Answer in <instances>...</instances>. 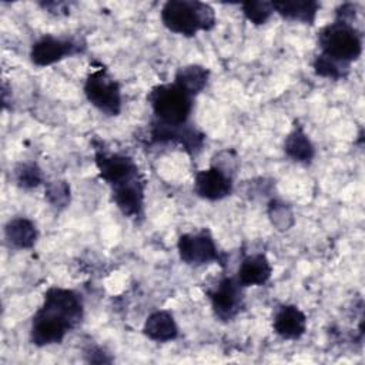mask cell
Returning <instances> with one entry per match:
<instances>
[{
	"mask_svg": "<svg viewBox=\"0 0 365 365\" xmlns=\"http://www.w3.org/2000/svg\"><path fill=\"white\" fill-rule=\"evenodd\" d=\"M84 317L81 295L68 288L50 287L43 304L34 312L30 327V342L36 346L60 344L64 336L80 325Z\"/></svg>",
	"mask_w": 365,
	"mask_h": 365,
	"instance_id": "obj_1",
	"label": "cell"
},
{
	"mask_svg": "<svg viewBox=\"0 0 365 365\" xmlns=\"http://www.w3.org/2000/svg\"><path fill=\"white\" fill-rule=\"evenodd\" d=\"M160 17L167 30L184 37L210 31L217 23L214 9L198 0H168L163 4Z\"/></svg>",
	"mask_w": 365,
	"mask_h": 365,
	"instance_id": "obj_2",
	"label": "cell"
},
{
	"mask_svg": "<svg viewBox=\"0 0 365 365\" xmlns=\"http://www.w3.org/2000/svg\"><path fill=\"white\" fill-rule=\"evenodd\" d=\"M319 53L336 61L352 64L362 54V34L354 26L344 20L334 19L318 31Z\"/></svg>",
	"mask_w": 365,
	"mask_h": 365,
	"instance_id": "obj_3",
	"label": "cell"
},
{
	"mask_svg": "<svg viewBox=\"0 0 365 365\" xmlns=\"http://www.w3.org/2000/svg\"><path fill=\"white\" fill-rule=\"evenodd\" d=\"M147 101L151 107L155 121L167 125H185L194 108V98L181 90L174 81L154 86Z\"/></svg>",
	"mask_w": 365,
	"mask_h": 365,
	"instance_id": "obj_4",
	"label": "cell"
},
{
	"mask_svg": "<svg viewBox=\"0 0 365 365\" xmlns=\"http://www.w3.org/2000/svg\"><path fill=\"white\" fill-rule=\"evenodd\" d=\"M83 91L87 101L100 113L110 117H115L121 113V87L106 67L100 66L88 73L84 80Z\"/></svg>",
	"mask_w": 365,
	"mask_h": 365,
	"instance_id": "obj_5",
	"label": "cell"
},
{
	"mask_svg": "<svg viewBox=\"0 0 365 365\" xmlns=\"http://www.w3.org/2000/svg\"><path fill=\"white\" fill-rule=\"evenodd\" d=\"M177 250L180 259L191 267H202L217 262L225 268V254H222L210 230L202 228L195 232H185L178 237Z\"/></svg>",
	"mask_w": 365,
	"mask_h": 365,
	"instance_id": "obj_6",
	"label": "cell"
},
{
	"mask_svg": "<svg viewBox=\"0 0 365 365\" xmlns=\"http://www.w3.org/2000/svg\"><path fill=\"white\" fill-rule=\"evenodd\" d=\"M211 309L222 322L232 321L244 308V287L235 277L222 275L207 289Z\"/></svg>",
	"mask_w": 365,
	"mask_h": 365,
	"instance_id": "obj_7",
	"label": "cell"
},
{
	"mask_svg": "<svg viewBox=\"0 0 365 365\" xmlns=\"http://www.w3.org/2000/svg\"><path fill=\"white\" fill-rule=\"evenodd\" d=\"M86 51V41L77 37H57L44 34L30 48V60L37 67H47L63 58Z\"/></svg>",
	"mask_w": 365,
	"mask_h": 365,
	"instance_id": "obj_8",
	"label": "cell"
},
{
	"mask_svg": "<svg viewBox=\"0 0 365 365\" xmlns=\"http://www.w3.org/2000/svg\"><path fill=\"white\" fill-rule=\"evenodd\" d=\"M150 143L151 144H175L191 157L197 155L202 145L205 135L197 130L191 123L185 125H167L153 120L150 124Z\"/></svg>",
	"mask_w": 365,
	"mask_h": 365,
	"instance_id": "obj_9",
	"label": "cell"
},
{
	"mask_svg": "<svg viewBox=\"0 0 365 365\" xmlns=\"http://www.w3.org/2000/svg\"><path fill=\"white\" fill-rule=\"evenodd\" d=\"M94 164L98 170V177L110 188L143 175L130 155L123 153H108L100 147L94 148Z\"/></svg>",
	"mask_w": 365,
	"mask_h": 365,
	"instance_id": "obj_10",
	"label": "cell"
},
{
	"mask_svg": "<svg viewBox=\"0 0 365 365\" xmlns=\"http://www.w3.org/2000/svg\"><path fill=\"white\" fill-rule=\"evenodd\" d=\"M234 191V178L215 165L200 170L194 177V192L207 201H220Z\"/></svg>",
	"mask_w": 365,
	"mask_h": 365,
	"instance_id": "obj_11",
	"label": "cell"
},
{
	"mask_svg": "<svg viewBox=\"0 0 365 365\" xmlns=\"http://www.w3.org/2000/svg\"><path fill=\"white\" fill-rule=\"evenodd\" d=\"M145 180L143 175L130 181L111 187V200L115 207L127 218H143L144 198H145Z\"/></svg>",
	"mask_w": 365,
	"mask_h": 365,
	"instance_id": "obj_12",
	"label": "cell"
},
{
	"mask_svg": "<svg viewBox=\"0 0 365 365\" xmlns=\"http://www.w3.org/2000/svg\"><path fill=\"white\" fill-rule=\"evenodd\" d=\"M272 329L282 339H299L307 331V315L297 305L284 304L274 314Z\"/></svg>",
	"mask_w": 365,
	"mask_h": 365,
	"instance_id": "obj_13",
	"label": "cell"
},
{
	"mask_svg": "<svg viewBox=\"0 0 365 365\" xmlns=\"http://www.w3.org/2000/svg\"><path fill=\"white\" fill-rule=\"evenodd\" d=\"M272 274L271 262L262 252L251 254L242 258L238 265L235 278L244 287H259L269 281Z\"/></svg>",
	"mask_w": 365,
	"mask_h": 365,
	"instance_id": "obj_14",
	"label": "cell"
},
{
	"mask_svg": "<svg viewBox=\"0 0 365 365\" xmlns=\"http://www.w3.org/2000/svg\"><path fill=\"white\" fill-rule=\"evenodd\" d=\"M282 150L289 160L299 164H311L315 157V147L309 135L305 133L304 127L297 121L292 130L287 134Z\"/></svg>",
	"mask_w": 365,
	"mask_h": 365,
	"instance_id": "obj_15",
	"label": "cell"
},
{
	"mask_svg": "<svg viewBox=\"0 0 365 365\" xmlns=\"http://www.w3.org/2000/svg\"><path fill=\"white\" fill-rule=\"evenodd\" d=\"M143 334L155 342H170L178 336V325L170 311L158 309L147 317Z\"/></svg>",
	"mask_w": 365,
	"mask_h": 365,
	"instance_id": "obj_16",
	"label": "cell"
},
{
	"mask_svg": "<svg viewBox=\"0 0 365 365\" xmlns=\"http://www.w3.org/2000/svg\"><path fill=\"white\" fill-rule=\"evenodd\" d=\"M321 4L314 0H287V1H272L274 13L279 14L284 20L297 21L302 24L312 26L317 20Z\"/></svg>",
	"mask_w": 365,
	"mask_h": 365,
	"instance_id": "obj_17",
	"label": "cell"
},
{
	"mask_svg": "<svg viewBox=\"0 0 365 365\" xmlns=\"http://www.w3.org/2000/svg\"><path fill=\"white\" fill-rule=\"evenodd\" d=\"M4 237L14 248L29 250L37 242L38 231L31 220L26 217H14L4 225Z\"/></svg>",
	"mask_w": 365,
	"mask_h": 365,
	"instance_id": "obj_18",
	"label": "cell"
},
{
	"mask_svg": "<svg viewBox=\"0 0 365 365\" xmlns=\"http://www.w3.org/2000/svg\"><path fill=\"white\" fill-rule=\"evenodd\" d=\"M210 70L201 64H187L175 71L174 83L188 96L195 98L207 86Z\"/></svg>",
	"mask_w": 365,
	"mask_h": 365,
	"instance_id": "obj_19",
	"label": "cell"
},
{
	"mask_svg": "<svg viewBox=\"0 0 365 365\" xmlns=\"http://www.w3.org/2000/svg\"><path fill=\"white\" fill-rule=\"evenodd\" d=\"M267 214H268L269 222L277 231H288L295 222L294 211L291 205L278 198H271L268 201Z\"/></svg>",
	"mask_w": 365,
	"mask_h": 365,
	"instance_id": "obj_20",
	"label": "cell"
},
{
	"mask_svg": "<svg viewBox=\"0 0 365 365\" xmlns=\"http://www.w3.org/2000/svg\"><path fill=\"white\" fill-rule=\"evenodd\" d=\"M312 68L317 76L336 81V80L345 78L349 74L351 66L336 61L334 58H329L319 53L318 56H315V58L312 61Z\"/></svg>",
	"mask_w": 365,
	"mask_h": 365,
	"instance_id": "obj_21",
	"label": "cell"
},
{
	"mask_svg": "<svg viewBox=\"0 0 365 365\" xmlns=\"http://www.w3.org/2000/svg\"><path fill=\"white\" fill-rule=\"evenodd\" d=\"M13 180L20 188L31 190L43 182V173L36 163H20L13 170Z\"/></svg>",
	"mask_w": 365,
	"mask_h": 365,
	"instance_id": "obj_22",
	"label": "cell"
},
{
	"mask_svg": "<svg viewBox=\"0 0 365 365\" xmlns=\"http://www.w3.org/2000/svg\"><path fill=\"white\" fill-rule=\"evenodd\" d=\"M44 198L51 207L57 210L66 208L70 204V198H71L68 182L64 180H54L47 182L44 190Z\"/></svg>",
	"mask_w": 365,
	"mask_h": 365,
	"instance_id": "obj_23",
	"label": "cell"
},
{
	"mask_svg": "<svg viewBox=\"0 0 365 365\" xmlns=\"http://www.w3.org/2000/svg\"><path fill=\"white\" fill-rule=\"evenodd\" d=\"M241 10L244 17L255 26L265 24L274 14L272 1H244L241 3Z\"/></svg>",
	"mask_w": 365,
	"mask_h": 365,
	"instance_id": "obj_24",
	"label": "cell"
},
{
	"mask_svg": "<svg viewBox=\"0 0 365 365\" xmlns=\"http://www.w3.org/2000/svg\"><path fill=\"white\" fill-rule=\"evenodd\" d=\"M211 164L221 168L224 173H227L228 175H231L234 178L238 171V167H240V158L234 150L227 148V150L218 151L212 157Z\"/></svg>",
	"mask_w": 365,
	"mask_h": 365,
	"instance_id": "obj_25",
	"label": "cell"
},
{
	"mask_svg": "<svg viewBox=\"0 0 365 365\" xmlns=\"http://www.w3.org/2000/svg\"><path fill=\"white\" fill-rule=\"evenodd\" d=\"M86 359L93 364H110L113 359L108 358V355L98 346H90L86 349Z\"/></svg>",
	"mask_w": 365,
	"mask_h": 365,
	"instance_id": "obj_26",
	"label": "cell"
},
{
	"mask_svg": "<svg viewBox=\"0 0 365 365\" xmlns=\"http://www.w3.org/2000/svg\"><path fill=\"white\" fill-rule=\"evenodd\" d=\"M40 6L44 10H47L48 13H54L57 16L61 14V13L67 14V4L66 3H56V1H53V3H40Z\"/></svg>",
	"mask_w": 365,
	"mask_h": 365,
	"instance_id": "obj_27",
	"label": "cell"
}]
</instances>
